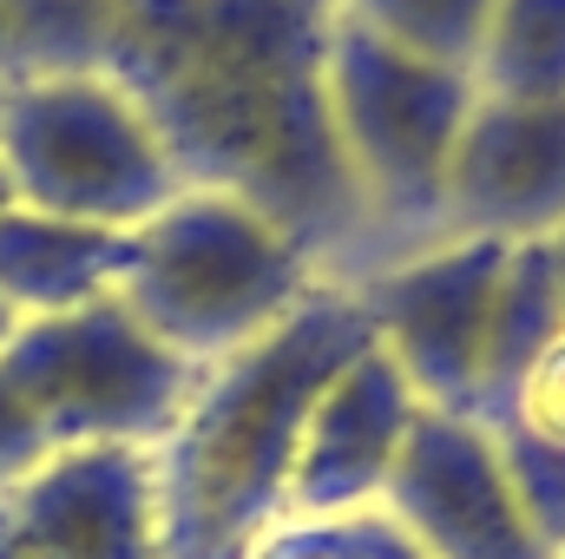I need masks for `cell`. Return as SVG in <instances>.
<instances>
[{
    "mask_svg": "<svg viewBox=\"0 0 565 559\" xmlns=\"http://www.w3.org/2000/svg\"><path fill=\"white\" fill-rule=\"evenodd\" d=\"M322 60L329 7L316 0H126L106 73L184 184L257 204L329 283H362L382 244L335 151Z\"/></svg>",
    "mask_w": 565,
    "mask_h": 559,
    "instance_id": "6da1fadb",
    "label": "cell"
},
{
    "mask_svg": "<svg viewBox=\"0 0 565 559\" xmlns=\"http://www.w3.org/2000/svg\"><path fill=\"white\" fill-rule=\"evenodd\" d=\"M375 349L355 283H316L270 336L204 369L184 421L151 447L158 559H250L289 514V467L316 395Z\"/></svg>",
    "mask_w": 565,
    "mask_h": 559,
    "instance_id": "7a4b0ae2",
    "label": "cell"
},
{
    "mask_svg": "<svg viewBox=\"0 0 565 559\" xmlns=\"http://www.w3.org/2000/svg\"><path fill=\"white\" fill-rule=\"evenodd\" d=\"M316 283L329 277L257 204L184 184L158 218L132 231L119 303L164 349L211 369L270 336Z\"/></svg>",
    "mask_w": 565,
    "mask_h": 559,
    "instance_id": "3957f363",
    "label": "cell"
},
{
    "mask_svg": "<svg viewBox=\"0 0 565 559\" xmlns=\"http://www.w3.org/2000/svg\"><path fill=\"white\" fill-rule=\"evenodd\" d=\"M322 86H329L335 151H342L349 184L375 224L382 264L440 244L447 238V224H440L447 165H454V145L480 99L473 73L427 66L415 53L362 33L355 20L329 13Z\"/></svg>",
    "mask_w": 565,
    "mask_h": 559,
    "instance_id": "277c9868",
    "label": "cell"
},
{
    "mask_svg": "<svg viewBox=\"0 0 565 559\" xmlns=\"http://www.w3.org/2000/svg\"><path fill=\"white\" fill-rule=\"evenodd\" d=\"M0 165L26 211L99 231H139L184 191L164 139L113 73H53L7 86Z\"/></svg>",
    "mask_w": 565,
    "mask_h": 559,
    "instance_id": "5b68a950",
    "label": "cell"
},
{
    "mask_svg": "<svg viewBox=\"0 0 565 559\" xmlns=\"http://www.w3.org/2000/svg\"><path fill=\"white\" fill-rule=\"evenodd\" d=\"M7 389L40 421L46 447H158L204 382L113 296L33 316L0 349Z\"/></svg>",
    "mask_w": 565,
    "mask_h": 559,
    "instance_id": "8992f818",
    "label": "cell"
},
{
    "mask_svg": "<svg viewBox=\"0 0 565 559\" xmlns=\"http://www.w3.org/2000/svg\"><path fill=\"white\" fill-rule=\"evenodd\" d=\"M507 251L513 244L493 238H440L355 283L375 349L402 369L422 409L480 421V349Z\"/></svg>",
    "mask_w": 565,
    "mask_h": 559,
    "instance_id": "52a82bcc",
    "label": "cell"
},
{
    "mask_svg": "<svg viewBox=\"0 0 565 559\" xmlns=\"http://www.w3.org/2000/svg\"><path fill=\"white\" fill-rule=\"evenodd\" d=\"M382 514L422 547V559H553L513 500L500 441L467 415H415Z\"/></svg>",
    "mask_w": 565,
    "mask_h": 559,
    "instance_id": "ba28073f",
    "label": "cell"
},
{
    "mask_svg": "<svg viewBox=\"0 0 565 559\" xmlns=\"http://www.w3.org/2000/svg\"><path fill=\"white\" fill-rule=\"evenodd\" d=\"M0 559H158L151 447H53L0 487Z\"/></svg>",
    "mask_w": 565,
    "mask_h": 559,
    "instance_id": "9c48e42d",
    "label": "cell"
},
{
    "mask_svg": "<svg viewBox=\"0 0 565 559\" xmlns=\"http://www.w3.org/2000/svg\"><path fill=\"white\" fill-rule=\"evenodd\" d=\"M447 238L546 244L565 224V99H473L440 198Z\"/></svg>",
    "mask_w": 565,
    "mask_h": 559,
    "instance_id": "30bf717a",
    "label": "cell"
},
{
    "mask_svg": "<svg viewBox=\"0 0 565 559\" xmlns=\"http://www.w3.org/2000/svg\"><path fill=\"white\" fill-rule=\"evenodd\" d=\"M415 415H422V402L402 382V369L382 349H362L309 409V428L296 441V467H289V514L282 520L382 507Z\"/></svg>",
    "mask_w": 565,
    "mask_h": 559,
    "instance_id": "8fae6325",
    "label": "cell"
},
{
    "mask_svg": "<svg viewBox=\"0 0 565 559\" xmlns=\"http://www.w3.org/2000/svg\"><path fill=\"white\" fill-rule=\"evenodd\" d=\"M126 251H132V231H99V224L13 204L0 211V303L20 323L99 303L126 277Z\"/></svg>",
    "mask_w": 565,
    "mask_h": 559,
    "instance_id": "7c38bea8",
    "label": "cell"
},
{
    "mask_svg": "<svg viewBox=\"0 0 565 559\" xmlns=\"http://www.w3.org/2000/svg\"><path fill=\"white\" fill-rule=\"evenodd\" d=\"M565 329V296L553 277L546 244H513L507 271L487 309V349H480V428H500L526 369L546 356V342Z\"/></svg>",
    "mask_w": 565,
    "mask_h": 559,
    "instance_id": "4fadbf2b",
    "label": "cell"
},
{
    "mask_svg": "<svg viewBox=\"0 0 565 559\" xmlns=\"http://www.w3.org/2000/svg\"><path fill=\"white\" fill-rule=\"evenodd\" d=\"M473 86L487 99H565V0H500Z\"/></svg>",
    "mask_w": 565,
    "mask_h": 559,
    "instance_id": "5bb4252c",
    "label": "cell"
},
{
    "mask_svg": "<svg viewBox=\"0 0 565 559\" xmlns=\"http://www.w3.org/2000/svg\"><path fill=\"white\" fill-rule=\"evenodd\" d=\"M493 7L500 0H335L329 13L355 20L362 33L415 53L427 66H454V73H473L480 60V40L493 27Z\"/></svg>",
    "mask_w": 565,
    "mask_h": 559,
    "instance_id": "9a60e30c",
    "label": "cell"
},
{
    "mask_svg": "<svg viewBox=\"0 0 565 559\" xmlns=\"http://www.w3.org/2000/svg\"><path fill=\"white\" fill-rule=\"evenodd\" d=\"M250 559H422V547L382 514V507H362V514H316V520H277Z\"/></svg>",
    "mask_w": 565,
    "mask_h": 559,
    "instance_id": "2e32d148",
    "label": "cell"
},
{
    "mask_svg": "<svg viewBox=\"0 0 565 559\" xmlns=\"http://www.w3.org/2000/svg\"><path fill=\"white\" fill-rule=\"evenodd\" d=\"M493 441H500V461H507V481H513L526 527L540 534V547L553 559H565V447L540 441V434H520V428H500Z\"/></svg>",
    "mask_w": 565,
    "mask_h": 559,
    "instance_id": "e0dca14e",
    "label": "cell"
},
{
    "mask_svg": "<svg viewBox=\"0 0 565 559\" xmlns=\"http://www.w3.org/2000/svg\"><path fill=\"white\" fill-rule=\"evenodd\" d=\"M500 428H520V434H540V441L565 447V329L546 342V356L526 369V382H520V395H513V409H507Z\"/></svg>",
    "mask_w": 565,
    "mask_h": 559,
    "instance_id": "ac0fdd59",
    "label": "cell"
},
{
    "mask_svg": "<svg viewBox=\"0 0 565 559\" xmlns=\"http://www.w3.org/2000/svg\"><path fill=\"white\" fill-rule=\"evenodd\" d=\"M46 454H53V447H46L40 421L26 415V402H20V395L7 389V376H0V487H13L20 474H33Z\"/></svg>",
    "mask_w": 565,
    "mask_h": 559,
    "instance_id": "d6986e66",
    "label": "cell"
},
{
    "mask_svg": "<svg viewBox=\"0 0 565 559\" xmlns=\"http://www.w3.org/2000/svg\"><path fill=\"white\" fill-rule=\"evenodd\" d=\"M0 86H13V40H7V0H0Z\"/></svg>",
    "mask_w": 565,
    "mask_h": 559,
    "instance_id": "ffe728a7",
    "label": "cell"
},
{
    "mask_svg": "<svg viewBox=\"0 0 565 559\" xmlns=\"http://www.w3.org/2000/svg\"><path fill=\"white\" fill-rule=\"evenodd\" d=\"M546 251H553V277H559V296H565V224L546 238Z\"/></svg>",
    "mask_w": 565,
    "mask_h": 559,
    "instance_id": "44dd1931",
    "label": "cell"
},
{
    "mask_svg": "<svg viewBox=\"0 0 565 559\" xmlns=\"http://www.w3.org/2000/svg\"><path fill=\"white\" fill-rule=\"evenodd\" d=\"M13 329H20V316H13V309H7V303H0V349H7V342H13Z\"/></svg>",
    "mask_w": 565,
    "mask_h": 559,
    "instance_id": "7402d4cb",
    "label": "cell"
},
{
    "mask_svg": "<svg viewBox=\"0 0 565 559\" xmlns=\"http://www.w3.org/2000/svg\"><path fill=\"white\" fill-rule=\"evenodd\" d=\"M20 198H13V178H7V165H0V211H13Z\"/></svg>",
    "mask_w": 565,
    "mask_h": 559,
    "instance_id": "603a6c76",
    "label": "cell"
},
{
    "mask_svg": "<svg viewBox=\"0 0 565 559\" xmlns=\"http://www.w3.org/2000/svg\"><path fill=\"white\" fill-rule=\"evenodd\" d=\"M106 7H119V13H126V0H106Z\"/></svg>",
    "mask_w": 565,
    "mask_h": 559,
    "instance_id": "cb8c5ba5",
    "label": "cell"
},
{
    "mask_svg": "<svg viewBox=\"0 0 565 559\" xmlns=\"http://www.w3.org/2000/svg\"><path fill=\"white\" fill-rule=\"evenodd\" d=\"M0 106H7V86H0Z\"/></svg>",
    "mask_w": 565,
    "mask_h": 559,
    "instance_id": "d4e9b609",
    "label": "cell"
},
{
    "mask_svg": "<svg viewBox=\"0 0 565 559\" xmlns=\"http://www.w3.org/2000/svg\"><path fill=\"white\" fill-rule=\"evenodd\" d=\"M316 7H335V0H316Z\"/></svg>",
    "mask_w": 565,
    "mask_h": 559,
    "instance_id": "484cf974",
    "label": "cell"
}]
</instances>
